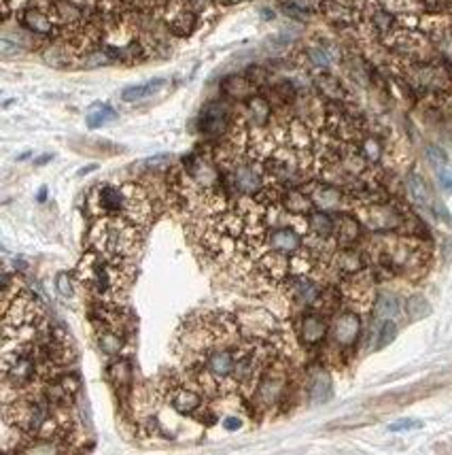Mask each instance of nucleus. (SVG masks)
<instances>
[{"mask_svg":"<svg viewBox=\"0 0 452 455\" xmlns=\"http://www.w3.org/2000/svg\"><path fill=\"white\" fill-rule=\"evenodd\" d=\"M89 243L94 249L108 256L128 260L140 247V226L126 217H102L94 224Z\"/></svg>","mask_w":452,"mask_h":455,"instance_id":"nucleus-3","label":"nucleus"},{"mask_svg":"<svg viewBox=\"0 0 452 455\" xmlns=\"http://www.w3.org/2000/svg\"><path fill=\"white\" fill-rule=\"evenodd\" d=\"M400 300L391 296V294H382L376 302V307H374V317L380 319V322H386V319H393V317H398L400 315Z\"/></svg>","mask_w":452,"mask_h":455,"instance_id":"nucleus-25","label":"nucleus"},{"mask_svg":"<svg viewBox=\"0 0 452 455\" xmlns=\"http://www.w3.org/2000/svg\"><path fill=\"white\" fill-rule=\"evenodd\" d=\"M427 160L435 166V168H444L448 166V156H446V151L442 147H435V145H429L427 147Z\"/></svg>","mask_w":452,"mask_h":455,"instance_id":"nucleus-30","label":"nucleus"},{"mask_svg":"<svg viewBox=\"0 0 452 455\" xmlns=\"http://www.w3.org/2000/svg\"><path fill=\"white\" fill-rule=\"evenodd\" d=\"M247 77L255 83V87L263 85V83L270 79V75H268V71H265L263 66H251V68L247 71Z\"/></svg>","mask_w":452,"mask_h":455,"instance_id":"nucleus-32","label":"nucleus"},{"mask_svg":"<svg viewBox=\"0 0 452 455\" xmlns=\"http://www.w3.org/2000/svg\"><path fill=\"white\" fill-rule=\"evenodd\" d=\"M335 266L342 275H357L365 268V258L355 249H342L340 254L335 256Z\"/></svg>","mask_w":452,"mask_h":455,"instance_id":"nucleus-21","label":"nucleus"},{"mask_svg":"<svg viewBox=\"0 0 452 455\" xmlns=\"http://www.w3.org/2000/svg\"><path fill=\"white\" fill-rule=\"evenodd\" d=\"M314 87H316V92H319L325 100H329V103L344 105L347 100H349L347 87L342 85L340 79L333 77L331 73H319V75L314 77Z\"/></svg>","mask_w":452,"mask_h":455,"instance_id":"nucleus-14","label":"nucleus"},{"mask_svg":"<svg viewBox=\"0 0 452 455\" xmlns=\"http://www.w3.org/2000/svg\"><path fill=\"white\" fill-rule=\"evenodd\" d=\"M308 396H310V402L314 404H321V402H327L331 398V379L327 373L319 370L310 377V383H308Z\"/></svg>","mask_w":452,"mask_h":455,"instance_id":"nucleus-23","label":"nucleus"},{"mask_svg":"<svg viewBox=\"0 0 452 455\" xmlns=\"http://www.w3.org/2000/svg\"><path fill=\"white\" fill-rule=\"evenodd\" d=\"M280 285H285L287 296L293 302H298V305H304V307H316V302L321 298V291H323L312 279H308L302 273H291Z\"/></svg>","mask_w":452,"mask_h":455,"instance_id":"nucleus-8","label":"nucleus"},{"mask_svg":"<svg viewBox=\"0 0 452 455\" xmlns=\"http://www.w3.org/2000/svg\"><path fill=\"white\" fill-rule=\"evenodd\" d=\"M363 224L374 232H391L404 224V217L398 209H393L386 202H372L363 209Z\"/></svg>","mask_w":452,"mask_h":455,"instance_id":"nucleus-7","label":"nucleus"},{"mask_svg":"<svg viewBox=\"0 0 452 455\" xmlns=\"http://www.w3.org/2000/svg\"><path fill=\"white\" fill-rule=\"evenodd\" d=\"M255 83L247 75H230L221 81V92L232 100H249L255 94Z\"/></svg>","mask_w":452,"mask_h":455,"instance_id":"nucleus-16","label":"nucleus"},{"mask_svg":"<svg viewBox=\"0 0 452 455\" xmlns=\"http://www.w3.org/2000/svg\"><path fill=\"white\" fill-rule=\"evenodd\" d=\"M395 334H398V326H395V322H391V319L382 322V326H380V330H378L376 349H382V347H386V345H388V342L395 338Z\"/></svg>","mask_w":452,"mask_h":455,"instance_id":"nucleus-29","label":"nucleus"},{"mask_svg":"<svg viewBox=\"0 0 452 455\" xmlns=\"http://www.w3.org/2000/svg\"><path fill=\"white\" fill-rule=\"evenodd\" d=\"M306 56H308L310 64H314L316 68H329L331 62H333V56L329 52V47H325V45H312V47H308Z\"/></svg>","mask_w":452,"mask_h":455,"instance_id":"nucleus-26","label":"nucleus"},{"mask_svg":"<svg viewBox=\"0 0 452 455\" xmlns=\"http://www.w3.org/2000/svg\"><path fill=\"white\" fill-rule=\"evenodd\" d=\"M234 113L228 103L223 100H212L200 113V132L210 138H225L236 126Z\"/></svg>","mask_w":452,"mask_h":455,"instance_id":"nucleus-5","label":"nucleus"},{"mask_svg":"<svg viewBox=\"0 0 452 455\" xmlns=\"http://www.w3.org/2000/svg\"><path fill=\"white\" fill-rule=\"evenodd\" d=\"M314 202V207L319 209H335L342 202V192L335 185H323V183H312L306 189Z\"/></svg>","mask_w":452,"mask_h":455,"instance_id":"nucleus-17","label":"nucleus"},{"mask_svg":"<svg viewBox=\"0 0 452 455\" xmlns=\"http://www.w3.org/2000/svg\"><path fill=\"white\" fill-rule=\"evenodd\" d=\"M115 120H117V111L112 107H108V105H102V103L92 105V109L85 115V122H87L89 128H100V126H106V124L115 122Z\"/></svg>","mask_w":452,"mask_h":455,"instance_id":"nucleus-24","label":"nucleus"},{"mask_svg":"<svg viewBox=\"0 0 452 455\" xmlns=\"http://www.w3.org/2000/svg\"><path fill=\"white\" fill-rule=\"evenodd\" d=\"M308 232L314 238H333L335 234V219L323 211H314L308 215Z\"/></svg>","mask_w":452,"mask_h":455,"instance_id":"nucleus-22","label":"nucleus"},{"mask_svg":"<svg viewBox=\"0 0 452 455\" xmlns=\"http://www.w3.org/2000/svg\"><path fill=\"white\" fill-rule=\"evenodd\" d=\"M450 66H452V64H450ZM450 71H452V68H450Z\"/></svg>","mask_w":452,"mask_h":455,"instance_id":"nucleus-37","label":"nucleus"},{"mask_svg":"<svg viewBox=\"0 0 452 455\" xmlns=\"http://www.w3.org/2000/svg\"><path fill=\"white\" fill-rule=\"evenodd\" d=\"M439 185H442V189H446V192L452 194V173L442 171V173H439Z\"/></svg>","mask_w":452,"mask_h":455,"instance_id":"nucleus-34","label":"nucleus"},{"mask_svg":"<svg viewBox=\"0 0 452 455\" xmlns=\"http://www.w3.org/2000/svg\"><path fill=\"white\" fill-rule=\"evenodd\" d=\"M331 330H333V340L340 347L349 349V347H353L357 342V338L361 334V319H359L357 313L344 311V313H340L333 319Z\"/></svg>","mask_w":452,"mask_h":455,"instance_id":"nucleus-9","label":"nucleus"},{"mask_svg":"<svg viewBox=\"0 0 452 455\" xmlns=\"http://www.w3.org/2000/svg\"><path fill=\"white\" fill-rule=\"evenodd\" d=\"M418 5L427 15H452V0H418Z\"/></svg>","mask_w":452,"mask_h":455,"instance_id":"nucleus-28","label":"nucleus"},{"mask_svg":"<svg viewBox=\"0 0 452 455\" xmlns=\"http://www.w3.org/2000/svg\"><path fill=\"white\" fill-rule=\"evenodd\" d=\"M85 211L94 219L126 217L145 226L151 217V202L136 183H98L85 196Z\"/></svg>","mask_w":452,"mask_h":455,"instance_id":"nucleus-2","label":"nucleus"},{"mask_svg":"<svg viewBox=\"0 0 452 455\" xmlns=\"http://www.w3.org/2000/svg\"><path fill=\"white\" fill-rule=\"evenodd\" d=\"M406 183H408L410 198L416 202L421 209H427V211H431V213H437V211L446 213L444 207H439L437 200L431 196V192H429V187H427V183H425V179H423L421 175H416V173L408 175V181H406Z\"/></svg>","mask_w":452,"mask_h":455,"instance_id":"nucleus-15","label":"nucleus"},{"mask_svg":"<svg viewBox=\"0 0 452 455\" xmlns=\"http://www.w3.org/2000/svg\"><path fill=\"white\" fill-rule=\"evenodd\" d=\"M240 426H242V421H240L238 417H225V419H223V428H225V430H230V432L238 430Z\"/></svg>","mask_w":452,"mask_h":455,"instance_id":"nucleus-35","label":"nucleus"},{"mask_svg":"<svg viewBox=\"0 0 452 455\" xmlns=\"http://www.w3.org/2000/svg\"><path fill=\"white\" fill-rule=\"evenodd\" d=\"M274 105L270 98L261 94H253L249 100H245V120L249 128H268L272 122Z\"/></svg>","mask_w":452,"mask_h":455,"instance_id":"nucleus-10","label":"nucleus"},{"mask_svg":"<svg viewBox=\"0 0 452 455\" xmlns=\"http://www.w3.org/2000/svg\"><path fill=\"white\" fill-rule=\"evenodd\" d=\"M106 379L112 385V389L119 391V393H128L134 385V368L132 362L126 358H119L112 364H108L106 368Z\"/></svg>","mask_w":452,"mask_h":455,"instance_id":"nucleus-13","label":"nucleus"},{"mask_svg":"<svg viewBox=\"0 0 452 455\" xmlns=\"http://www.w3.org/2000/svg\"><path fill=\"white\" fill-rule=\"evenodd\" d=\"M416 428H423V421H416V419H402L398 424H391L388 430L391 432H408V430H416Z\"/></svg>","mask_w":452,"mask_h":455,"instance_id":"nucleus-33","label":"nucleus"},{"mask_svg":"<svg viewBox=\"0 0 452 455\" xmlns=\"http://www.w3.org/2000/svg\"><path fill=\"white\" fill-rule=\"evenodd\" d=\"M219 5H238V3H247V0H217Z\"/></svg>","mask_w":452,"mask_h":455,"instance_id":"nucleus-36","label":"nucleus"},{"mask_svg":"<svg viewBox=\"0 0 452 455\" xmlns=\"http://www.w3.org/2000/svg\"><path fill=\"white\" fill-rule=\"evenodd\" d=\"M166 83H168L166 79L157 77V79H149V81L138 83V85H130V87H126V89L122 92V100H124V103H140V100L151 98V96H155L159 89H163Z\"/></svg>","mask_w":452,"mask_h":455,"instance_id":"nucleus-18","label":"nucleus"},{"mask_svg":"<svg viewBox=\"0 0 452 455\" xmlns=\"http://www.w3.org/2000/svg\"><path fill=\"white\" fill-rule=\"evenodd\" d=\"M157 391H161V396L170 402L173 411H177L179 415H194L204 407L202 391L189 387L179 377H168L163 385L157 387Z\"/></svg>","mask_w":452,"mask_h":455,"instance_id":"nucleus-4","label":"nucleus"},{"mask_svg":"<svg viewBox=\"0 0 452 455\" xmlns=\"http://www.w3.org/2000/svg\"><path fill=\"white\" fill-rule=\"evenodd\" d=\"M333 219H335V234H333V238L340 243V245L349 247V245H353L359 238L361 224L355 217H351V215H337Z\"/></svg>","mask_w":452,"mask_h":455,"instance_id":"nucleus-19","label":"nucleus"},{"mask_svg":"<svg viewBox=\"0 0 452 455\" xmlns=\"http://www.w3.org/2000/svg\"><path fill=\"white\" fill-rule=\"evenodd\" d=\"M15 17L20 20V26L24 30H28L30 34L45 36V38H51V41L60 38V34H62L58 22L53 20V15L47 9L30 3V0L20 11H15Z\"/></svg>","mask_w":452,"mask_h":455,"instance_id":"nucleus-6","label":"nucleus"},{"mask_svg":"<svg viewBox=\"0 0 452 455\" xmlns=\"http://www.w3.org/2000/svg\"><path fill=\"white\" fill-rule=\"evenodd\" d=\"M357 149H359V154L363 156V160L367 164H380L382 156H384V145L378 136L374 134H363L359 140H357Z\"/></svg>","mask_w":452,"mask_h":455,"instance_id":"nucleus-20","label":"nucleus"},{"mask_svg":"<svg viewBox=\"0 0 452 455\" xmlns=\"http://www.w3.org/2000/svg\"><path fill=\"white\" fill-rule=\"evenodd\" d=\"M327 330H329V326H327V322H325L323 315H319V313H306L300 319L298 336H300V340L306 347H314V345H319V342L325 340Z\"/></svg>","mask_w":452,"mask_h":455,"instance_id":"nucleus-11","label":"nucleus"},{"mask_svg":"<svg viewBox=\"0 0 452 455\" xmlns=\"http://www.w3.org/2000/svg\"><path fill=\"white\" fill-rule=\"evenodd\" d=\"M280 207L285 213L304 217V215H310L314 202H312L308 192H304L300 187H285L280 192Z\"/></svg>","mask_w":452,"mask_h":455,"instance_id":"nucleus-12","label":"nucleus"},{"mask_svg":"<svg viewBox=\"0 0 452 455\" xmlns=\"http://www.w3.org/2000/svg\"><path fill=\"white\" fill-rule=\"evenodd\" d=\"M55 289H58V294L62 298H73L75 287H73V279L68 273H60L58 277H55Z\"/></svg>","mask_w":452,"mask_h":455,"instance_id":"nucleus-31","label":"nucleus"},{"mask_svg":"<svg viewBox=\"0 0 452 455\" xmlns=\"http://www.w3.org/2000/svg\"><path fill=\"white\" fill-rule=\"evenodd\" d=\"M77 277L102 305H117L130 287L132 270L126 258L108 256L92 247L77 266Z\"/></svg>","mask_w":452,"mask_h":455,"instance_id":"nucleus-1","label":"nucleus"},{"mask_svg":"<svg viewBox=\"0 0 452 455\" xmlns=\"http://www.w3.org/2000/svg\"><path fill=\"white\" fill-rule=\"evenodd\" d=\"M406 313H408L410 319H425L431 313V307H429V302L423 296H412L406 302Z\"/></svg>","mask_w":452,"mask_h":455,"instance_id":"nucleus-27","label":"nucleus"}]
</instances>
